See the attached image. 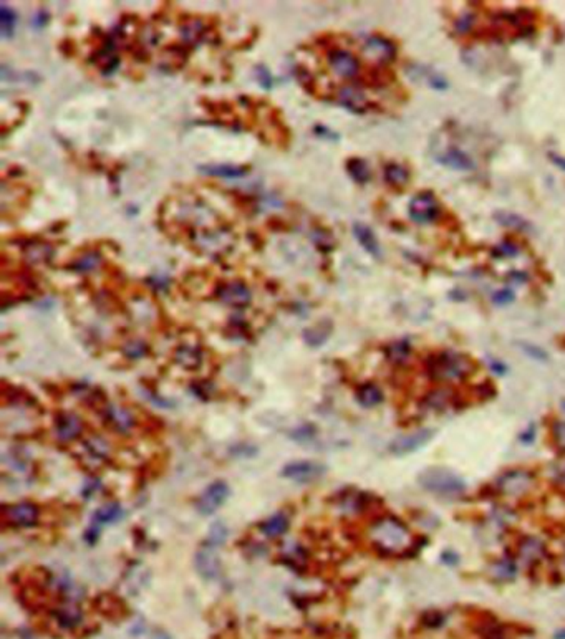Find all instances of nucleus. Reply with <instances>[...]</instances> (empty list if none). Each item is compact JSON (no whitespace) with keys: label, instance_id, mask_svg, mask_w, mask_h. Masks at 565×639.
<instances>
[{"label":"nucleus","instance_id":"nucleus-25","mask_svg":"<svg viewBox=\"0 0 565 639\" xmlns=\"http://www.w3.org/2000/svg\"><path fill=\"white\" fill-rule=\"evenodd\" d=\"M176 363L186 369H196L202 363V353L198 347L193 345H181L174 353Z\"/></svg>","mask_w":565,"mask_h":639},{"label":"nucleus","instance_id":"nucleus-50","mask_svg":"<svg viewBox=\"0 0 565 639\" xmlns=\"http://www.w3.org/2000/svg\"><path fill=\"white\" fill-rule=\"evenodd\" d=\"M547 158L551 160L552 164L557 166L559 169H562L565 173V158L564 156H560V154H557L555 151H551V153H547Z\"/></svg>","mask_w":565,"mask_h":639},{"label":"nucleus","instance_id":"nucleus-7","mask_svg":"<svg viewBox=\"0 0 565 639\" xmlns=\"http://www.w3.org/2000/svg\"><path fill=\"white\" fill-rule=\"evenodd\" d=\"M215 295H217V299L221 300L222 303L229 305V307H234V308L247 307L252 299L250 290L242 282L221 283L217 287Z\"/></svg>","mask_w":565,"mask_h":639},{"label":"nucleus","instance_id":"nucleus-13","mask_svg":"<svg viewBox=\"0 0 565 639\" xmlns=\"http://www.w3.org/2000/svg\"><path fill=\"white\" fill-rule=\"evenodd\" d=\"M436 161L440 162L441 166H445V168L461 171V173H469V171L476 168L473 158H471L469 154H466L462 149L454 148V146H449L445 151H441V154H436Z\"/></svg>","mask_w":565,"mask_h":639},{"label":"nucleus","instance_id":"nucleus-28","mask_svg":"<svg viewBox=\"0 0 565 639\" xmlns=\"http://www.w3.org/2000/svg\"><path fill=\"white\" fill-rule=\"evenodd\" d=\"M356 400H359L363 408H375V406L383 401V393H381V389L376 385L367 382V385L360 386L359 391H356Z\"/></svg>","mask_w":565,"mask_h":639},{"label":"nucleus","instance_id":"nucleus-41","mask_svg":"<svg viewBox=\"0 0 565 639\" xmlns=\"http://www.w3.org/2000/svg\"><path fill=\"white\" fill-rule=\"evenodd\" d=\"M123 351L129 360H140V358H143L146 353H148V347H146L143 341L135 340V341H129V343L123 348Z\"/></svg>","mask_w":565,"mask_h":639},{"label":"nucleus","instance_id":"nucleus-39","mask_svg":"<svg viewBox=\"0 0 565 639\" xmlns=\"http://www.w3.org/2000/svg\"><path fill=\"white\" fill-rule=\"evenodd\" d=\"M85 447H87L88 454L93 455V457H96V459H107L108 454H109L108 442L103 441V439L98 437V435L92 437L90 441H88L87 444H85Z\"/></svg>","mask_w":565,"mask_h":639},{"label":"nucleus","instance_id":"nucleus-4","mask_svg":"<svg viewBox=\"0 0 565 639\" xmlns=\"http://www.w3.org/2000/svg\"><path fill=\"white\" fill-rule=\"evenodd\" d=\"M534 475L529 470L512 469L499 475V479L495 480V487H498L499 494L511 499H519L529 494L534 487Z\"/></svg>","mask_w":565,"mask_h":639},{"label":"nucleus","instance_id":"nucleus-44","mask_svg":"<svg viewBox=\"0 0 565 639\" xmlns=\"http://www.w3.org/2000/svg\"><path fill=\"white\" fill-rule=\"evenodd\" d=\"M552 439L560 451H565V421H557L552 426Z\"/></svg>","mask_w":565,"mask_h":639},{"label":"nucleus","instance_id":"nucleus-16","mask_svg":"<svg viewBox=\"0 0 565 639\" xmlns=\"http://www.w3.org/2000/svg\"><path fill=\"white\" fill-rule=\"evenodd\" d=\"M519 560L522 561L527 567L539 563L540 560L546 556V545L537 537H526L522 542L519 543L518 548Z\"/></svg>","mask_w":565,"mask_h":639},{"label":"nucleus","instance_id":"nucleus-29","mask_svg":"<svg viewBox=\"0 0 565 639\" xmlns=\"http://www.w3.org/2000/svg\"><path fill=\"white\" fill-rule=\"evenodd\" d=\"M408 179L409 173L405 166L396 164V162H390V164L385 166V181L392 187L400 189V187L406 186Z\"/></svg>","mask_w":565,"mask_h":639},{"label":"nucleus","instance_id":"nucleus-18","mask_svg":"<svg viewBox=\"0 0 565 639\" xmlns=\"http://www.w3.org/2000/svg\"><path fill=\"white\" fill-rule=\"evenodd\" d=\"M81 429H83V426H81L80 418L76 416V414L65 413L56 419L55 431H56V437H58L60 441H63V442L73 441V439H76L81 434Z\"/></svg>","mask_w":565,"mask_h":639},{"label":"nucleus","instance_id":"nucleus-43","mask_svg":"<svg viewBox=\"0 0 565 639\" xmlns=\"http://www.w3.org/2000/svg\"><path fill=\"white\" fill-rule=\"evenodd\" d=\"M514 292L511 288H501V290L493 293V303L498 305V307H506L514 302Z\"/></svg>","mask_w":565,"mask_h":639},{"label":"nucleus","instance_id":"nucleus-52","mask_svg":"<svg viewBox=\"0 0 565 639\" xmlns=\"http://www.w3.org/2000/svg\"><path fill=\"white\" fill-rule=\"evenodd\" d=\"M315 133L319 134V136H333L337 140V134L335 133H332L330 129H327L325 128V126H315Z\"/></svg>","mask_w":565,"mask_h":639},{"label":"nucleus","instance_id":"nucleus-34","mask_svg":"<svg viewBox=\"0 0 565 639\" xmlns=\"http://www.w3.org/2000/svg\"><path fill=\"white\" fill-rule=\"evenodd\" d=\"M332 333V327L328 323H320L317 327H312L303 332V340L307 341L310 347H320L325 341L328 340Z\"/></svg>","mask_w":565,"mask_h":639},{"label":"nucleus","instance_id":"nucleus-47","mask_svg":"<svg viewBox=\"0 0 565 639\" xmlns=\"http://www.w3.org/2000/svg\"><path fill=\"white\" fill-rule=\"evenodd\" d=\"M255 76H257L260 87L262 88L269 89L272 87V75L266 65H257V67H255Z\"/></svg>","mask_w":565,"mask_h":639},{"label":"nucleus","instance_id":"nucleus-6","mask_svg":"<svg viewBox=\"0 0 565 639\" xmlns=\"http://www.w3.org/2000/svg\"><path fill=\"white\" fill-rule=\"evenodd\" d=\"M433 429H418L413 433L398 435L395 441L390 444V453L395 455H406L416 453L418 449L425 447L433 439Z\"/></svg>","mask_w":565,"mask_h":639},{"label":"nucleus","instance_id":"nucleus-11","mask_svg":"<svg viewBox=\"0 0 565 639\" xmlns=\"http://www.w3.org/2000/svg\"><path fill=\"white\" fill-rule=\"evenodd\" d=\"M325 474V467L319 462L312 461H297L288 464L284 469V475L287 479L295 480V482H312V480L320 479Z\"/></svg>","mask_w":565,"mask_h":639},{"label":"nucleus","instance_id":"nucleus-15","mask_svg":"<svg viewBox=\"0 0 565 639\" xmlns=\"http://www.w3.org/2000/svg\"><path fill=\"white\" fill-rule=\"evenodd\" d=\"M196 567L198 572L204 578H215L221 572V563H219L217 553H215V545L206 543L196 555Z\"/></svg>","mask_w":565,"mask_h":639},{"label":"nucleus","instance_id":"nucleus-21","mask_svg":"<svg viewBox=\"0 0 565 639\" xmlns=\"http://www.w3.org/2000/svg\"><path fill=\"white\" fill-rule=\"evenodd\" d=\"M207 34H209V28L201 19H189L181 25L182 42L191 45V47H196L198 43L204 42Z\"/></svg>","mask_w":565,"mask_h":639},{"label":"nucleus","instance_id":"nucleus-42","mask_svg":"<svg viewBox=\"0 0 565 639\" xmlns=\"http://www.w3.org/2000/svg\"><path fill=\"white\" fill-rule=\"evenodd\" d=\"M476 23V15L474 14H462L461 17H458L456 22H454V30L458 34H467L471 32V28Z\"/></svg>","mask_w":565,"mask_h":639},{"label":"nucleus","instance_id":"nucleus-3","mask_svg":"<svg viewBox=\"0 0 565 639\" xmlns=\"http://www.w3.org/2000/svg\"><path fill=\"white\" fill-rule=\"evenodd\" d=\"M418 482L425 490L446 499L461 497L466 492L465 480L459 477L456 472L445 469V467H429L423 470Z\"/></svg>","mask_w":565,"mask_h":639},{"label":"nucleus","instance_id":"nucleus-9","mask_svg":"<svg viewBox=\"0 0 565 639\" xmlns=\"http://www.w3.org/2000/svg\"><path fill=\"white\" fill-rule=\"evenodd\" d=\"M3 519L14 527H32L39 520V508L34 503L20 502L17 506L3 508Z\"/></svg>","mask_w":565,"mask_h":639},{"label":"nucleus","instance_id":"nucleus-33","mask_svg":"<svg viewBox=\"0 0 565 639\" xmlns=\"http://www.w3.org/2000/svg\"><path fill=\"white\" fill-rule=\"evenodd\" d=\"M347 173L359 184H365L370 181V168L367 161L361 160V158H352L347 161Z\"/></svg>","mask_w":565,"mask_h":639},{"label":"nucleus","instance_id":"nucleus-35","mask_svg":"<svg viewBox=\"0 0 565 639\" xmlns=\"http://www.w3.org/2000/svg\"><path fill=\"white\" fill-rule=\"evenodd\" d=\"M312 242L315 243V247L323 254H328L335 249L337 240L332 235V232L328 229H322V227H317V229L312 230Z\"/></svg>","mask_w":565,"mask_h":639},{"label":"nucleus","instance_id":"nucleus-40","mask_svg":"<svg viewBox=\"0 0 565 639\" xmlns=\"http://www.w3.org/2000/svg\"><path fill=\"white\" fill-rule=\"evenodd\" d=\"M519 254V247L512 242H501L493 249V255L495 259H511Z\"/></svg>","mask_w":565,"mask_h":639},{"label":"nucleus","instance_id":"nucleus-10","mask_svg":"<svg viewBox=\"0 0 565 639\" xmlns=\"http://www.w3.org/2000/svg\"><path fill=\"white\" fill-rule=\"evenodd\" d=\"M227 495H229V487L224 482L211 484L198 500V510L204 515L214 514L224 503Z\"/></svg>","mask_w":565,"mask_h":639},{"label":"nucleus","instance_id":"nucleus-51","mask_svg":"<svg viewBox=\"0 0 565 639\" xmlns=\"http://www.w3.org/2000/svg\"><path fill=\"white\" fill-rule=\"evenodd\" d=\"M507 277H509L512 282H515V283H524V282H527V279H529V275L522 270H512Z\"/></svg>","mask_w":565,"mask_h":639},{"label":"nucleus","instance_id":"nucleus-2","mask_svg":"<svg viewBox=\"0 0 565 639\" xmlns=\"http://www.w3.org/2000/svg\"><path fill=\"white\" fill-rule=\"evenodd\" d=\"M426 369L434 381H459L473 371V361L462 353L441 351L429 356Z\"/></svg>","mask_w":565,"mask_h":639},{"label":"nucleus","instance_id":"nucleus-27","mask_svg":"<svg viewBox=\"0 0 565 639\" xmlns=\"http://www.w3.org/2000/svg\"><path fill=\"white\" fill-rule=\"evenodd\" d=\"M453 401V393L446 388H440V389H433L431 393L426 394L425 401V408L428 411H433V413H441L445 411Z\"/></svg>","mask_w":565,"mask_h":639},{"label":"nucleus","instance_id":"nucleus-14","mask_svg":"<svg viewBox=\"0 0 565 639\" xmlns=\"http://www.w3.org/2000/svg\"><path fill=\"white\" fill-rule=\"evenodd\" d=\"M339 103L343 108H347L348 111L356 113V115H363L372 107L365 93L359 87H352V85L340 88Z\"/></svg>","mask_w":565,"mask_h":639},{"label":"nucleus","instance_id":"nucleus-5","mask_svg":"<svg viewBox=\"0 0 565 639\" xmlns=\"http://www.w3.org/2000/svg\"><path fill=\"white\" fill-rule=\"evenodd\" d=\"M408 213L412 221L418 224H431L438 219L441 213V206L436 195L431 191H421L409 201Z\"/></svg>","mask_w":565,"mask_h":639},{"label":"nucleus","instance_id":"nucleus-26","mask_svg":"<svg viewBox=\"0 0 565 639\" xmlns=\"http://www.w3.org/2000/svg\"><path fill=\"white\" fill-rule=\"evenodd\" d=\"M494 221L499 224V226L506 227V229H512V230H522V232H531L534 227L532 224L524 219L522 215L509 213V210H498L494 214Z\"/></svg>","mask_w":565,"mask_h":639},{"label":"nucleus","instance_id":"nucleus-49","mask_svg":"<svg viewBox=\"0 0 565 639\" xmlns=\"http://www.w3.org/2000/svg\"><path fill=\"white\" fill-rule=\"evenodd\" d=\"M484 638L486 639H506V634H504V631L499 628V626H486V629H484Z\"/></svg>","mask_w":565,"mask_h":639},{"label":"nucleus","instance_id":"nucleus-37","mask_svg":"<svg viewBox=\"0 0 565 639\" xmlns=\"http://www.w3.org/2000/svg\"><path fill=\"white\" fill-rule=\"evenodd\" d=\"M123 517V508L120 503H107L95 514V522L98 523H115Z\"/></svg>","mask_w":565,"mask_h":639},{"label":"nucleus","instance_id":"nucleus-22","mask_svg":"<svg viewBox=\"0 0 565 639\" xmlns=\"http://www.w3.org/2000/svg\"><path fill=\"white\" fill-rule=\"evenodd\" d=\"M249 166H235V164H204L199 166V173L206 174V176L214 177H227V179H237L244 177L249 174Z\"/></svg>","mask_w":565,"mask_h":639},{"label":"nucleus","instance_id":"nucleus-1","mask_svg":"<svg viewBox=\"0 0 565 639\" xmlns=\"http://www.w3.org/2000/svg\"><path fill=\"white\" fill-rule=\"evenodd\" d=\"M368 539L378 552L390 556L405 555L413 547V533L408 525L392 515L375 520L368 530Z\"/></svg>","mask_w":565,"mask_h":639},{"label":"nucleus","instance_id":"nucleus-8","mask_svg":"<svg viewBox=\"0 0 565 639\" xmlns=\"http://www.w3.org/2000/svg\"><path fill=\"white\" fill-rule=\"evenodd\" d=\"M328 63H330L332 70L341 78H355L360 72L359 58L348 50H341V48H335L330 52Z\"/></svg>","mask_w":565,"mask_h":639},{"label":"nucleus","instance_id":"nucleus-45","mask_svg":"<svg viewBox=\"0 0 565 639\" xmlns=\"http://www.w3.org/2000/svg\"><path fill=\"white\" fill-rule=\"evenodd\" d=\"M295 76H297V80H299V83L302 85L303 88H307V91L312 93L310 87L314 85V76H312V73L308 72L306 67H297Z\"/></svg>","mask_w":565,"mask_h":639},{"label":"nucleus","instance_id":"nucleus-31","mask_svg":"<svg viewBox=\"0 0 565 639\" xmlns=\"http://www.w3.org/2000/svg\"><path fill=\"white\" fill-rule=\"evenodd\" d=\"M288 528V519L284 514H275L270 519H267L262 523V532L266 533L270 539H277V537L284 535Z\"/></svg>","mask_w":565,"mask_h":639},{"label":"nucleus","instance_id":"nucleus-20","mask_svg":"<svg viewBox=\"0 0 565 639\" xmlns=\"http://www.w3.org/2000/svg\"><path fill=\"white\" fill-rule=\"evenodd\" d=\"M353 235H355V239L359 240V243L363 247L367 254L372 255L373 259H381L380 243H378L376 235L373 234V230L370 229L367 224H353Z\"/></svg>","mask_w":565,"mask_h":639},{"label":"nucleus","instance_id":"nucleus-36","mask_svg":"<svg viewBox=\"0 0 565 639\" xmlns=\"http://www.w3.org/2000/svg\"><path fill=\"white\" fill-rule=\"evenodd\" d=\"M100 260L101 257L98 252H88V254L76 257L68 267L75 272H92L100 266Z\"/></svg>","mask_w":565,"mask_h":639},{"label":"nucleus","instance_id":"nucleus-38","mask_svg":"<svg viewBox=\"0 0 565 639\" xmlns=\"http://www.w3.org/2000/svg\"><path fill=\"white\" fill-rule=\"evenodd\" d=\"M0 25H2L3 39H9V36H12V34H14V27H15V14H14V10L6 6V3H2V7H0Z\"/></svg>","mask_w":565,"mask_h":639},{"label":"nucleus","instance_id":"nucleus-24","mask_svg":"<svg viewBox=\"0 0 565 639\" xmlns=\"http://www.w3.org/2000/svg\"><path fill=\"white\" fill-rule=\"evenodd\" d=\"M105 418L109 422V426L115 427L118 433H128L131 429L133 424H135V418L133 414L129 413L128 409L121 408V406H108L107 413H105Z\"/></svg>","mask_w":565,"mask_h":639},{"label":"nucleus","instance_id":"nucleus-53","mask_svg":"<svg viewBox=\"0 0 565 639\" xmlns=\"http://www.w3.org/2000/svg\"><path fill=\"white\" fill-rule=\"evenodd\" d=\"M555 479L559 480L560 484H564V486H565V464H560V466L557 467V470H555Z\"/></svg>","mask_w":565,"mask_h":639},{"label":"nucleus","instance_id":"nucleus-23","mask_svg":"<svg viewBox=\"0 0 565 639\" xmlns=\"http://www.w3.org/2000/svg\"><path fill=\"white\" fill-rule=\"evenodd\" d=\"M409 75H412L413 80L425 81V83L433 89H440V91H443V89L448 88V81H446L445 76L440 75L438 72H434L433 68L429 67L413 65V67L409 68Z\"/></svg>","mask_w":565,"mask_h":639},{"label":"nucleus","instance_id":"nucleus-12","mask_svg":"<svg viewBox=\"0 0 565 639\" xmlns=\"http://www.w3.org/2000/svg\"><path fill=\"white\" fill-rule=\"evenodd\" d=\"M365 54H368L370 56L378 60L381 63H388L392 60H395L396 56V45L392 42V40L385 39L381 35H372L365 40L363 45Z\"/></svg>","mask_w":565,"mask_h":639},{"label":"nucleus","instance_id":"nucleus-17","mask_svg":"<svg viewBox=\"0 0 565 639\" xmlns=\"http://www.w3.org/2000/svg\"><path fill=\"white\" fill-rule=\"evenodd\" d=\"M115 48V42H113L111 39H108V42L92 55V62L95 63V67L98 68L101 73H105V75H107V73L109 75V73L115 72L118 65H120V58H118Z\"/></svg>","mask_w":565,"mask_h":639},{"label":"nucleus","instance_id":"nucleus-30","mask_svg":"<svg viewBox=\"0 0 565 639\" xmlns=\"http://www.w3.org/2000/svg\"><path fill=\"white\" fill-rule=\"evenodd\" d=\"M409 355H412V347L406 340H398L386 348V358L395 365L406 363L409 360Z\"/></svg>","mask_w":565,"mask_h":639},{"label":"nucleus","instance_id":"nucleus-48","mask_svg":"<svg viewBox=\"0 0 565 639\" xmlns=\"http://www.w3.org/2000/svg\"><path fill=\"white\" fill-rule=\"evenodd\" d=\"M520 348H522L524 353H527V355H529L531 358H534V360H540V361L547 360L546 351H544V349H540L539 347H535V345L522 343V345H520Z\"/></svg>","mask_w":565,"mask_h":639},{"label":"nucleus","instance_id":"nucleus-19","mask_svg":"<svg viewBox=\"0 0 565 639\" xmlns=\"http://www.w3.org/2000/svg\"><path fill=\"white\" fill-rule=\"evenodd\" d=\"M54 618H55V622L60 626V628L70 631V629L78 628V626L81 625V621H83V611H81L76 605L65 603L63 606H60V608L55 609Z\"/></svg>","mask_w":565,"mask_h":639},{"label":"nucleus","instance_id":"nucleus-32","mask_svg":"<svg viewBox=\"0 0 565 639\" xmlns=\"http://www.w3.org/2000/svg\"><path fill=\"white\" fill-rule=\"evenodd\" d=\"M491 573L495 580H502V581H509L514 580L515 575H518V565L512 559H501L498 560L491 568Z\"/></svg>","mask_w":565,"mask_h":639},{"label":"nucleus","instance_id":"nucleus-46","mask_svg":"<svg viewBox=\"0 0 565 639\" xmlns=\"http://www.w3.org/2000/svg\"><path fill=\"white\" fill-rule=\"evenodd\" d=\"M226 537H227V530L222 523H214L213 527H211V535H209L211 542L209 543H213L217 547V545H221L222 542H224Z\"/></svg>","mask_w":565,"mask_h":639}]
</instances>
